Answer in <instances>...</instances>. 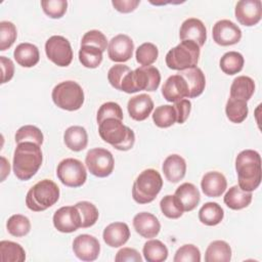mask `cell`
<instances>
[{
  "instance_id": "6da1fadb",
  "label": "cell",
  "mask_w": 262,
  "mask_h": 262,
  "mask_svg": "<svg viewBox=\"0 0 262 262\" xmlns=\"http://www.w3.org/2000/svg\"><path fill=\"white\" fill-rule=\"evenodd\" d=\"M235 170L238 186L243 190L252 192L258 188L262 179L261 157L259 152L253 149L242 150L235 159Z\"/></svg>"
},
{
  "instance_id": "9c48e42d",
  "label": "cell",
  "mask_w": 262,
  "mask_h": 262,
  "mask_svg": "<svg viewBox=\"0 0 262 262\" xmlns=\"http://www.w3.org/2000/svg\"><path fill=\"white\" fill-rule=\"evenodd\" d=\"M56 175L60 182L69 187H80L87 179L84 164L73 158L64 159L57 165Z\"/></svg>"
},
{
  "instance_id": "e0dca14e",
  "label": "cell",
  "mask_w": 262,
  "mask_h": 262,
  "mask_svg": "<svg viewBox=\"0 0 262 262\" xmlns=\"http://www.w3.org/2000/svg\"><path fill=\"white\" fill-rule=\"evenodd\" d=\"M179 37L181 41H192L201 48L207 40V30L201 19L190 17L182 23Z\"/></svg>"
},
{
  "instance_id": "484cf974",
  "label": "cell",
  "mask_w": 262,
  "mask_h": 262,
  "mask_svg": "<svg viewBox=\"0 0 262 262\" xmlns=\"http://www.w3.org/2000/svg\"><path fill=\"white\" fill-rule=\"evenodd\" d=\"M13 57L19 66L24 68H32L38 63L40 53L36 45L26 42L16 46L13 52Z\"/></svg>"
},
{
  "instance_id": "9a60e30c",
  "label": "cell",
  "mask_w": 262,
  "mask_h": 262,
  "mask_svg": "<svg viewBox=\"0 0 262 262\" xmlns=\"http://www.w3.org/2000/svg\"><path fill=\"white\" fill-rule=\"evenodd\" d=\"M134 43L132 39L125 34H119L110 41L107 55L113 61L125 62L132 57Z\"/></svg>"
},
{
  "instance_id": "30bf717a",
  "label": "cell",
  "mask_w": 262,
  "mask_h": 262,
  "mask_svg": "<svg viewBox=\"0 0 262 262\" xmlns=\"http://www.w3.org/2000/svg\"><path fill=\"white\" fill-rule=\"evenodd\" d=\"M85 164L92 175L103 178L113 173L115 161L110 150L95 147L88 150L85 158Z\"/></svg>"
},
{
  "instance_id": "816d5d0a",
  "label": "cell",
  "mask_w": 262,
  "mask_h": 262,
  "mask_svg": "<svg viewBox=\"0 0 262 262\" xmlns=\"http://www.w3.org/2000/svg\"><path fill=\"white\" fill-rule=\"evenodd\" d=\"M0 62H1V83L4 84L8 81H10L14 74V64L10 58H7L5 56H0Z\"/></svg>"
},
{
  "instance_id": "5b68a950",
  "label": "cell",
  "mask_w": 262,
  "mask_h": 262,
  "mask_svg": "<svg viewBox=\"0 0 262 262\" xmlns=\"http://www.w3.org/2000/svg\"><path fill=\"white\" fill-rule=\"evenodd\" d=\"M59 199V188L50 179H43L32 186L26 196L27 207L34 212H42L53 206Z\"/></svg>"
},
{
  "instance_id": "d6a6232c",
  "label": "cell",
  "mask_w": 262,
  "mask_h": 262,
  "mask_svg": "<svg viewBox=\"0 0 262 262\" xmlns=\"http://www.w3.org/2000/svg\"><path fill=\"white\" fill-rule=\"evenodd\" d=\"M225 113L230 122L235 124L244 122L249 113L247 101L229 97L225 105Z\"/></svg>"
},
{
  "instance_id": "83f0119b",
  "label": "cell",
  "mask_w": 262,
  "mask_h": 262,
  "mask_svg": "<svg viewBox=\"0 0 262 262\" xmlns=\"http://www.w3.org/2000/svg\"><path fill=\"white\" fill-rule=\"evenodd\" d=\"M252 192L243 190L238 185L230 187L224 195L225 205L231 210H242L252 202Z\"/></svg>"
},
{
  "instance_id": "ee69618b",
  "label": "cell",
  "mask_w": 262,
  "mask_h": 262,
  "mask_svg": "<svg viewBox=\"0 0 262 262\" xmlns=\"http://www.w3.org/2000/svg\"><path fill=\"white\" fill-rule=\"evenodd\" d=\"M111 118L118 119L121 121H123V118H124L123 111H122L121 106L118 103L113 102V101H108V102H105L100 105V107L98 108V112H97L96 120H97V123L100 124L102 121H104L106 119H111Z\"/></svg>"
},
{
  "instance_id": "4dcf8cb0",
  "label": "cell",
  "mask_w": 262,
  "mask_h": 262,
  "mask_svg": "<svg viewBox=\"0 0 262 262\" xmlns=\"http://www.w3.org/2000/svg\"><path fill=\"white\" fill-rule=\"evenodd\" d=\"M224 217V211L220 205L214 202H208L202 206L199 211L200 221L208 226L219 224Z\"/></svg>"
},
{
  "instance_id": "e575fe53",
  "label": "cell",
  "mask_w": 262,
  "mask_h": 262,
  "mask_svg": "<svg viewBox=\"0 0 262 262\" xmlns=\"http://www.w3.org/2000/svg\"><path fill=\"white\" fill-rule=\"evenodd\" d=\"M244 56L236 51H228L220 58V69L226 75H235L244 68Z\"/></svg>"
},
{
  "instance_id": "2e32d148",
  "label": "cell",
  "mask_w": 262,
  "mask_h": 262,
  "mask_svg": "<svg viewBox=\"0 0 262 262\" xmlns=\"http://www.w3.org/2000/svg\"><path fill=\"white\" fill-rule=\"evenodd\" d=\"M73 251L82 261H94L100 252V245L96 237L90 234H80L73 242Z\"/></svg>"
},
{
  "instance_id": "52a82bcc",
  "label": "cell",
  "mask_w": 262,
  "mask_h": 262,
  "mask_svg": "<svg viewBox=\"0 0 262 262\" xmlns=\"http://www.w3.org/2000/svg\"><path fill=\"white\" fill-rule=\"evenodd\" d=\"M200 47L192 41H181L166 54V64L171 70L183 71L196 67Z\"/></svg>"
},
{
  "instance_id": "4316f807",
  "label": "cell",
  "mask_w": 262,
  "mask_h": 262,
  "mask_svg": "<svg viewBox=\"0 0 262 262\" xmlns=\"http://www.w3.org/2000/svg\"><path fill=\"white\" fill-rule=\"evenodd\" d=\"M63 141L71 150L81 151L88 143V135L85 128L81 126H71L63 134Z\"/></svg>"
},
{
  "instance_id": "1f68e13d",
  "label": "cell",
  "mask_w": 262,
  "mask_h": 262,
  "mask_svg": "<svg viewBox=\"0 0 262 262\" xmlns=\"http://www.w3.org/2000/svg\"><path fill=\"white\" fill-rule=\"evenodd\" d=\"M0 260L3 262H24L26 260V252L17 243L1 241Z\"/></svg>"
},
{
  "instance_id": "5bb4252c",
  "label": "cell",
  "mask_w": 262,
  "mask_h": 262,
  "mask_svg": "<svg viewBox=\"0 0 262 262\" xmlns=\"http://www.w3.org/2000/svg\"><path fill=\"white\" fill-rule=\"evenodd\" d=\"M213 40L221 46H230L239 42L242 31L237 25L229 19L218 20L212 30Z\"/></svg>"
},
{
  "instance_id": "277c9868",
  "label": "cell",
  "mask_w": 262,
  "mask_h": 262,
  "mask_svg": "<svg viewBox=\"0 0 262 262\" xmlns=\"http://www.w3.org/2000/svg\"><path fill=\"white\" fill-rule=\"evenodd\" d=\"M161 82L160 71L152 66L140 67L130 71L121 84V91L126 93H135L141 90L155 91Z\"/></svg>"
},
{
  "instance_id": "f907efd6",
  "label": "cell",
  "mask_w": 262,
  "mask_h": 262,
  "mask_svg": "<svg viewBox=\"0 0 262 262\" xmlns=\"http://www.w3.org/2000/svg\"><path fill=\"white\" fill-rule=\"evenodd\" d=\"M116 262H124V261H133V262H142V257L136 251L132 248H123L118 251L116 257Z\"/></svg>"
},
{
  "instance_id": "44dd1931",
  "label": "cell",
  "mask_w": 262,
  "mask_h": 262,
  "mask_svg": "<svg viewBox=\"0 0 262 262\" xmlns=\"http://www.w3.org/2000/svg\"><path fill=\"white\" fill-rule=\"evenodd\" d=\"M104 243L112 248L125 245L130 237L129 226L124 222H114L107 225L102 233Z\"/></svg>"
},
{
  "instance_id": "4fadbf2b",
  "label": "cell",
  "mask_w": 262,
  "mask_h": 262,
  "mask_svg": "<svg viewBox=\"0 0 262 262\" xmlns=\"http://www.w3.org/2000/svg\"><path fill=\"white\" fill-rule=\"evenodd\" d=\"M234 14L241 25L255 26L262 17V3L260 0H241L235 5Z\"/></svg>"
},
{
  "instance_id": "ab89813d",
  "label": "cell",
  "mask_w": 262,
  "mask_h": 262,
  "mask_svg": "<svg viewBox=\"0 0 262 262\" xmlns=\"http://www.w3.org/2000/svg\"><path fill=\"white\" fill-rule=\"evenodd\" d=\"M158 55H159L158 47L150 42H145L141 44L136 49V53H135L136 61L141 67H147L152 64L157 60Z\"/></svg>"
},
{
  "instance_id": "f6af8a7d",
  "label": "cell",
  "mask_w": 262,
  "mask_h": 262,
  "mask_svg": "<svg viewBox=\"0 0 262 262\" xmlns=\"http://www.w3.org/2000/svg\"><path fill=\"white\" fill-rule=\"evenodd\" d=\"M174 262H200L201 252L194 245L188 244L180 247L173 258Z\"/></svg>"
},
{
  "instance_id": "ffe728a7",
  "label": "cell",
  "mask_w": 262,
  "mask_h": 262,
  "mask_svg": "<svg viewBox=\"0 0 262 262\" xmlns=\"http://www.w3.org/2000/svg\"><path fill=\"white\" fill-rule=\"evenodd\" d=\"M127 110L133 120L144 121L154 110V101L149 95L141 93L128 100Z\"/></svg>"
},
{
  "instance_id": "60d3db41",
  "label": "cell",
  "mask_w": 262,
  "mask_h": 262,
  "mask_svg": "<svg viewBox=\"0 0 262 262\" xmlns=\"http://www.w3.org/2000/svg\"><path fill=\"white\" fill-rule=\"evenodd\" d=\"M15 142L16 143H20V142H25V141H30V142H34L38 145H41L43 143V133L42 131L33 125H25L23 127H20L16 133H15Z\"/></svg>"
},
{
  "instance_id": "f546056e",
  "label": "cell",
  "mask_w": 262,
  "mask_h": 262,
  "mask_svg": "<svg viewBox=\"0 0 262 262\" xmlns=\"http://www.w3.org/2000/svg\"><path fill=\"white\" fill-rule=\"evenodd\" d=\"M231 259V248L224 241L212 242L205 253L206 262H228Z\"/></svg>"
},
{
  "instance_id": "7402d4cb",
  "label": "cell",
  "mask_w": 262,
  "mask_h": 262,
  "mask_svg": "<svg viewBox=\"0 0 262 262\" xmlns=\"http://www.w3.org/2000/svg\"><path fill=\"white\" fill-rule=\"evenodd\" d=\"M201 187L207 196L218 198L225 191L227 187V181L222 173L211 171L203 176Z\"/></svg>"
},
{
  "instance_id": "ba28073f",
  "label": "cell",
  "mask_w": 262,
  "mask_h": 262,
  "mask_svg": "<svg viewBox=\"0 0 262 262\" xmlns=\"http://www.w3.org/2000/svg\"><path fill=\"white\" fill-rule=\"evenodd\" d=\"M51 97L57 107L70 112L79 110L84 102L83 89L74 81H63L57 84L52 90Z\"/></svg>"
},
{
  "instance_id": "8992f818",
  "label": "cell",
  "mask_w": 262,
  "mask_h": 262,
  "mask_svg": "<svg viewBox=\"0 0 262 262\" xmlns=\"http://www.w3.org/2000/svg\"><path fill=\"white\" fill-rule=\"evenodd\" d=\"M162 187L161 174L155 169H146L136 177L132 187V198L138 204H148L157 198Z\"/></svg>"
},
{
  "instance_id": "74e56055",
  "label": "cell",
  "mask_w": 262,
  "mask_h": 262,
  "mask_svg": "<svg viewBox=\"0 0 262 262\" xmlns=\"http://www.w3.org/2000/svg\"><path fill=\"white\" fill-rule=\"evenodd\" d=\"M6 228L11 235L16 237H21L27 235L30 232L31 222L28 217L20 214H15V215H12L7 220Z\"/></svg>"
},
{
  "instance_id": "836d02e7",
  "label": "cell",
  "mask_w": 262,
  "mask_h": 262,
  "mask_svg": "<svg viewBox=\"0 0 262 262\" xmlns=\"http://www.w3.org/2000/svg\"><path fill=\"white\" fill-rule=\"evenodd\" d=\"M142 252L147 262H163L168 257L167 247L159 239L147 241L143 246Z\"/></svg>"
},
{
  "instance_id": "603a6c76",
  "label": "cell",
  "mask_w": 262,
  "mask_h": 262,
  "mask_svg": "<svg viewBox=\"0 0 262 262\" xmlns=\"http://www.w3.org/2000/svg\"><path fill=\"white\" fill-rule=\"evenodd\" d=\"M174 196L182 208L183 212L192 211L200 203L201 194L196 186L192 183L185 182L177 187Z\"/></svg>"
},
{
  "instance_id": "d6986e66",
  "label": "cell",
  "mask_w": 262,
  "mask_h": 262,
  "mask_svg": "<svg viewBox=\"0 0 262 262\" xmlns=\"http://www.w3.org/2000/svg\"><path fill=\"white\" fill-rule=\"evenodd\" d=\"M133 227L142 237L151 238L159 234L161 224L155 215L147 212H140L133 218Z\"/></svg>"
},
{
  "instance_id": "7bdbcfd3",
  "label": "cell",
  "mask_w": 262,
  "mask_h": 262,
  "mask_svg": "<svg viewBox=\"0 0 262 262\" xmlns=\"http://www.w3.org/2000/svg\"><path fill=\"white\" fill-rule=\"evenodd\" d=\"M160 208L162 213L170 219H177L182 216L183 210L177 202L176 198L172 194L165 195L160 202Z\"/></svg>"
},
{
  "instance_id": "b9f144b4",
  "label": "cell",
  "mask_w": 262,
  "mask_h": 262,
  "mask_svg": "<svg viewBox=\"0 0 262 262\" xmlns=\"http://www.w3.org/2000/svg\"><path fill=\"white\" fill-rule=\"evenodd\" d=\"M16 28L11 21L3 20L0 23V50L4 51L12 46L16 40Z\"/></svg>"
},
{
  "instance_id": "ac0fdd59",
  "label": "cell",
  "mask_w": 262,
  "mask_h": 262,
  "mask_svg": "<svg viewBox=\"0 0 262 262\" xmlns=\"http://www.w3.org/2000/svg\"><path fill=\"white\" fill-rule=\"evenodd\" d=\"M162 95L169 102H176L188 97V87L185 80L179 74L170 76L162 87Z\"/></svg>"
},
{
  "instance_id": "c3c4849f",
  "label": "cell",
  "mask_w": 262,
  "mask_h": 262,
  "mask_svg": "<svg viewBox=\"0 0 262 262\" xmlns=\"http://www.w3.org/2000/svg\"><path fill=\"white\" fill-rule=\"evenodd\" d=\"M130 68L125 64H115L107 72V80L110 84L117 90H121V84L125 76L130 72Z\"/></svg>"
},
{
  "instance_id": "f35d334b",
  "label": "cell",
  "mask_w": 262,
  "mask_h": 262,
  "mask_svg": "<svg viewBox=\"0 0 262 262\" xmlns=\"http://www.w3.org/2000/svg\"><path fill=\"white\" fill-rule=\"evenodd\" d=\"M75 206L78 209L81 216V227L87 228L96 223L99 213L97 208L92 203L82 201L77 203Z\"/></svg>"
},
{
  "instance_id": "7a4b0ae2",
  "label": "cell",
  "mask_w": 262,
  "mask_h": 262,
  "mask_svg": "<svg viewBox=\"0 0 262 262\" xmlns=\"http://www.w3.org/2000/svg\"><path fill=\"white\" fill-rule=\"evenodd\" d=\"M43 156L40 145L25 141L17 143L13 154V172L16 178L26 181L31 179L42 165Z\"/></svg>"
},
{
  "instance_id": "7dc6e473",
  "label": "cell",
  "mask_w": 262,
  "mask_h": 262,
  "mask_svg": "<svg viewBox=\"0 0 262 262\" xmlns=\"http://www.w3.org/2000/svg\"><path fill=\"white\" fill-rule=\"evenodd\" d=\"M84 45H90L97 47L102 52L106 50L107 46V40L106 37L98 30H91L84 34L82 40H81V46Z\"/></svg>"
},
{
  "instance_id": "d590c367",
  "label": "cell",
  "mask_w": 262,
  "mask_h": 262,
  "mask_svg": "<svg viewBox=\"0 0 262 262\" xmlns=\"http://www.w3.org/2000/svg\"><path fill=\"white\" fill-rule=\"evenodd\" d=\"M79 60L85 68L95 69L102 61V51L90 45L81 46L79 50Z\"/></svg>"
},
{
  "instance_id": "681fc988",
  "label": "cell",
  "mask_w": 262,
  "mask_h": 262,
  "mask_svg": "<svg viewBox=\"0 0 262 262\" xmlns=\"http://www.w3.org/2000/svg\"><path fill=\"white\" fill-rule=\"evenodd\" d=\"M173 106L176 111V116H177L176 122L178 124H183L189 116V113L191 110V102L188 99L183 98L181 100L174 102Z\"/></svg>"
},
{
  "instance_id": "8fae6325",
  "label": "cell",
  "mask_w": 262,
  "mask_h": 262,
  "mask_svg": "<svg viewBox=\"0 0 262 262\" xmlns=\"http://www.w3.org/2000/svg\"><path fill=\"white\" fill-rule=\"evenodd\" d=\"M45 52L53 63L68 67L73 60V49L69 40L62 36H52L45 43Z\"/></svg>"
},
{
  "instance_id": "f1b7e54d",
  "label": "cell",
  "mask_w": 262,
  "mask_h": 262,
  "mask_svg": "<svg viewBox=\"0 0 262 262\" xmlns=\"http://www.w3.org/2000/svg\"><path fill=\"white\" fill-rule=\"evenodd\" d=\"M255 92V82L248 76L236 77L230 86V96L232 98L248 101Z\"/></svg>"
},
{
  "instance_id": "8d00e7d4",
  "label": "cell",
  "mask_w": 262,
  "mask_h": 262,
  "mask_svg": "<svg viewBox=\"0 0 262 262\" xmlns=\"http://www.w3.org/2000/svg\"><path fill=\"white\" fill-rule=\"evenodd\" d=\"M176 120V111L173 105H160L155 110L152 114V121L160 128H168L172 126Z\"/></svg>"
},
{
  "instance_id": "bcb514c9",
  "label": "cell",
  "mask_w": 262,
  "mask_h": 262,
  "mask_svg": "<svg viewBox=\"0 0 262 262\" xmlns=\"http://www.w3.org/2000/svg\"><path fill=\"white\" fill-rule=\"evenodd\" d=\"M41 6L46 15L51 18H60L67 11L68 2L66 0L41 1Z\"/></svg>"
},
{
  "instance_id": "3957f363",
  "label": "cell",
  "mask_w": 262,
  "mask_h": 262,
  "mask_svg": "<svg viewBox=\"0 0 262 262\" xmlns=\"http://www.w3.org/2000/svg\"><path fill=\"white\" fill-rule=\"evenodd\" d=\"M98 133L101 139L118 150H129L135 142V134L132 129L125 126L121 120L106 119L98 124Z\"/></svg>"
},
{
  "instance_id": "cb8c5ba5",
  "label": "cell",
  "mask_w": 262,
  "mask_h": 262,
  "mask_svg": "<svg viewBox=\"0 0 262 262\" xmlns=\"http://www.w3.org/2000/svg\"><path fill=\"white\" fill-rule=\"evenodd\" d=\"M177 74H179L187 84L188 98L198 97L203 93L206 86V78L205 74L200 68H189L183 71H179Z\"/></svg>"
},
{
  "instance_id": "7c38bea8",
  "label": "cell",
  "mask_w": 262,
  "mask_h": 262,
  "mask_svg": "<svg viewBox=\"0 0 262 262\" xmlns=\"http://www.w3.org/2000/svg\"><path fill=\"white\" fill-rule=\"evenodd\" d=\"M54 227L63 233L76 231L81 227V216L76 206H64L53 215Z\"/></svg>"
},
{
  "instance_id": "d4e9b609",
  "label": "cell",
  "mask_w": 262,
  "mask_h": 262,
  "mask_svg": "<svg viewBox=\"0 0 262 262\" xmlns=\"http://www.w3.org/2000/svg\"><path fill=\"white\" fill-rule=\"evenodd\" d=\"M162 170L169 182L177 183L185 176L186 163L179 155H170L165 159Z\"/></svg>"
},
{
  "instance_id": "f5cc1de1",
  "label": "cell",
  "mask_w": 262,
  "mask_h": 262,
  "mask_svg": "<svg viewBox=\"0 0 262 262\" xmlns=\"http://www.w3.org/2000/svg\"><path fill=\"white\" fill-rule=\"evenodd\" d=\"M139 0H113L112 4L113 6L120 12L123 13H129L136 9V7L139 5Z\"/></svg>"
},
{
  "instance_id": "db71d44e",
  "label": "cell",
  "mask_w": 262,
  "mask_h": 262,
  "mask_svg": "<svg viewBox=\"0 0 262 262\" xmlns=\"http://www.w3.org/2000/svg\"><path fill=\"white\" fill-rule=\"evenodd\" d=\"M1 161H2V165H1V181H4L6 176L9 175L10 166H9V163L7 162V160L4 157H1Z\"/></svg>"
}]
</instances>
